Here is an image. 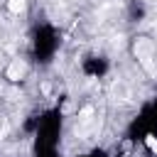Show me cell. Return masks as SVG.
<instances>
[{
	"label": "cell",
	"mask_w": 157,
	"mask_h": 157,
	"mask_svg": "<svg viewBox=\"0 0 157 157\" xmlns=\"http://www.w3.org/2000/svg\"><path fill=\"white\" fill-rule=\"evenodd\" d=\"M135 56L140 59V64L150 71V74H155L157 71V66H155V44L150 42V39H145V37H140L137 42H135Z\"/></svg>",
	"instance_id": "6da1fadb"
},
{
	"label": "cell",
	"mask_w": 157,
	"mask_h": 157,
	"mask_svg": "<svg viewBox=\"0 0 157 157\" xmlns=\"http://www.w3.org/2000/svg\"><path fill=\"white\" fill-rule=\"evenodd\" d=\"M27 74V64L22 61V59H15V61H10V66H7V71H5V76L15 83V81H20L22 76Z\"/></svg>",
	"instance_id": "7a4b0ae2"
},
{
	"label": "cell",
	"mask_w": 157,
	"mask_h": 157,
	"mask_svg": "<svg viewBox=\"0 0 157 157\" xmlns=\"http://www.w3.org/2000/svg\"><path fill=\"white\" fill-rule=\"evenodd\" d=\"M25 7H27V2H25V0H7V10H10L12 15L25 12Z\"/></svg>",
	"instance_id": "3957f363"
},
{
	"label": "cell",
	"mask_w": 157,
	"mask_h": 157,
	"mask_svg": "<svg viewBox=\"0 0 157 157\" xmlns=\"http://www.w3.org/2000/svg\"><path fill=\"white\" fill-rule=\"evenodd\" d=\"M93 115V105H86V108H81V113H78V118H81V123H88V118Z\"/></svg>",
	"instance_id": "277c9868"
},
{
	"label": "cell",
	"mask_w": 157,
	"mask_h": 157,
	"mask_svg": "<svg viewBox=\"0 0 157 157\" xmlns=\"http://www.w3.org/2000/svg\"><path fill=\"white\" fill-rule=\"evenodd\" d=\"M145 145H147L152 152H157V137H155V135H147V137H145Z\"/></svg>",
	"instance_id": "5b68a950"
}]
</instances>
